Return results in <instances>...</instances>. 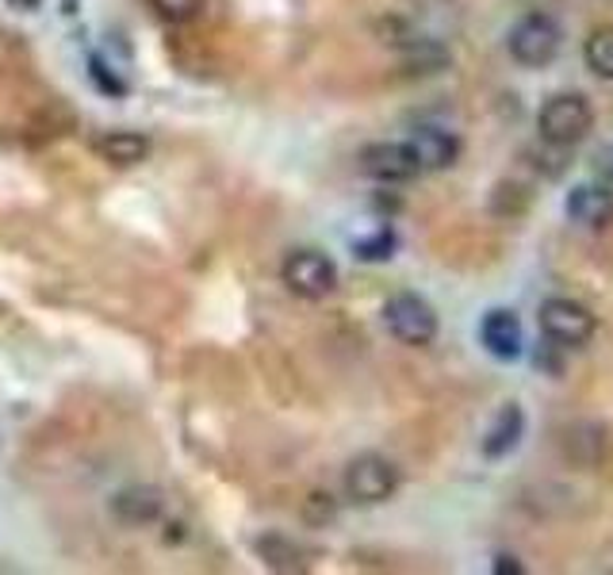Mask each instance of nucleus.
I'll return each instance as SVG.
<instances>
[{
  "label": "nucleus",
  "mask_w": 613,
  "mask_h": 575,
  "mask_svg": "<svg viewBox=\"0 0 613 575\" xmlns=\"http://www.w3.org/2000/svg\"><path fill=\"white\" fill-rule=\"evenodd\" d=\"M384 327L387 334L399 345H415V350H426V345L438 342L441 319L433 311L430 299H422L418 291H395L384 304Z\"/></svg>",
  "instance_id": "1"
},
{
  "label": "nucleus",
  "mask_w": 613,
  "mask_h": 575,
  "mask_svg": "<svg viewBox=\"0 0 613 575\" xmlns=\"http://www.w3.org/2000/svg\"><path fill=\"white\" fill-rule=\"evenodd\" d=\"M594 127V108L583 93H556L540 104L537 111V131L545 142L552 146H576L591 135Z\"/></svg>",
  "instance_id": "2"
},
{
  "label": "nucleus",
  "mask_w": 613,
  "mask_h": 575,
  "mask_svg": "<svg viewBox=\"0 0 613 575\" xmlns=\"http://www.w3.org/2000/svg\"><path fill=\"white\" fill-rule=\"evenodd\" d=\"M537 322H540V334L552 345H560V350H583L599 334V319H594L591 307H583L579 299H568V296L545 299Z\"/></svg>",
  "instance_id": "3"
},
{
  "label": "nucleus",
  "mask_w": 613,
  "mask_h": 575,
  "mask_svg": "<svg viewBox=\"0 0 613 575\" xmlns=\"http://www.w3.org/2000/svg\"><path fill=\"white\" fill-rule=\"evenodd\" d=\"M506 46H510V58L518 62V66L545 70V66H552L556 54H560L563 31H560V23H556L552 15L529 12V15H521V20L510 28V35H506Z\"/></svg>",
  "instance_id": "4"
},
{
  "label": "nucleus",
  "mask_w": 613,
  "mask_h": 575,
  "mask_svg": "<svg viewBox=\"0 0 613 575\" xmlns=\"http://www.w3.org/2000/svg\"><path fill=\"white\" fill-rule=\"evenodd\" d=\"M345 499L357 507H380L399 491V468L391 465L380 452H361L345 465L342 476Z\"/></svg>",
  "instance_id": "5"
},
{
  "label": "nucleus",
  "mask_w": 613,
  "mask_h": 575,
  "mask_svg": "<svg viewBox=\"0 0 613 575\" xmlns=\"http://www.w3.org/2000/svg\"><path fill=\"white\" fill-rule=\"evenodd\" d=\"M280 280L300 299H326L337 288V265L322 249H292L280 265Z\"/></svg>",
  "instance_id": "6"
},
{
  "label": "nucleus",
  "mask_w": 613,
  "mask_h": 575,
  "mask_svg": "<svg viewBox=\"0 0 613 575\" xmlns=\"http://www.w3.org/2000/svg\"><path fill=\"white\" fill-rule=\"evenodd\" d=\"M361 173L373 177L380 184H407L422 173V161H418L415 146L407 142H368L361 150Z\"/></svg>",
  "instance_id": "7"
},
{
  "label": "nucleus",
  "mask_w": 613,
  "mask_h": 575,
  "mask_svg": "<svg viewBox=\"0 0 613 575\" xmlns=\"http://www.w3.org/2000/svg\"><path fill=\"white\" fill-rule=\"evenodd\" d=\"M480 342L495 361H518L521 350H526V330H521L518 315L506 311V307H495V311L483 315Z\"/></svg>",
  "instance_id": "8"
},
{
  "label": "nucleus",
  "mask_w": 613,
  "mask_h": 575,
  "mask_svg": "<svg viewBox=\"0 0 613 575\" xmlns=\"http://www.w3.org/2000/svg\"><path fill=\"white\" fill-rule=\"evenodd\" d=\"M563 212H568L571 223L587 226V231H599V226H606L613 219V192L606 184H576V189L568 192V200H563Z\"/></svg>",
  "instance_id": "9"
},
{
  "label": "nucleus",
  "mask_w": 613,
  "mask_h": 575,
  "mask_svg": "<svg viewBox=\"0 0 613 575\" xmlns=\"http://www.w3.org/2000/svg\"><path fill=\"white\" fill-rule=\"evenodd\" d=\"M521 434H526V411L518 407V403H503L495 415V423L487 426V434H483L480 449L487 460H503L510 457L514 449H518Z\"/></svg>",
  "instance_id": "10"
},
{
  "label": "nucleus",
  "mask_w": 613,
  "mask_h": 575,
  "mask_svg": "<svg viewBox=\"0 0 613 575\" xmlns=\"http://www.w3.org/2000/svg\"><path fill=\"white\" fill-rule=\"evenodd\" d=\"M418 161H422V173H441V169H453L460 158V139L445 127H418L410 135Z\"/></svg>",
  "instance_id": "11"
},
{
  "label": "nucleus",
  "mask_w": 613,
  "mask_h": 575,
  "mask_svg": "<svg viewBox=\"0 0 613 575\" xmlns=\"http://www.w3.org/2000/svg\"><path fill=\"white\" fill-rule=\"evenodd\" d=\"M161 510H165V496L158 488H123L111 499V514L127 525H147L161 518Z\"/></svg>",
  "instance_id": "12"
},
{
  "label": "nucleus",
  "mask_w": 613,
  "mask_h": 575,
  "mask_svg": "<svg viewBox=\"0 0 613 575\" xmlns=\"http://www.w3.org/2000/svg\"><path fill=\"white\" fill-rule=\"evenodd\" d=\"M96 150L116 169H131L150 158V139L142 131H108L96 139Z\"/></svg>",
  "instance_id": "13"
},
{
  "label": "nucleus",
  "mask_w": 613,
  "mask_h": 575,
  "mask_svg": "<svg viewBox=\"0 0 613 575\" xmlns=\"http://www.w3.org/2000/svg\"><path fill=\"white\" fill-rule=\"evenodd\" d=\"M583 62L594 77L613 81V23H602V28H594L591 35H587Z\"/></svg>",
  "instance_id": "14"
},
{
  "label": "nucleus",
  "mask_w": 613,
  "mask_h": 575,
  "mask_svg": "<svg viewBox=\"0 0 613 575\" xmlns=\"http://www.w3.org/2000/svg\"><path fill=\"white\" fill-rule=\"evenodd\" d=\"M395 246H399V238H395L391 226H376V234L353 242V249H357L361 262H387V257L395 254Z\"/></svg>",
  "instance_id": "15"
},
{
  "label": "nucleus",
  "mask_w": 613,
  "mask_h": 575,
  "mask_svg": "<svg viewBox=\"0 0 613 575\" xmlns=\"http://www.w3.org/2000/svg\"><path fill=\"white\" fill-rule=\"evenodd\" d=\"M153 12L169 23H192L200 12H204V0H150Z\"/></svg>",
  "instance_id": "16"
},
{
  "label": "nucleus",
  "mask_w": 613,
  "mask_h": 575,
  "mask_svg": "<svg viewBox=\"0 0 613 575\" xmlns=\"http://www.w3.org/2000/svg\"><path fill=\"white\" fill-rule=\"evenodd\" d=\"M495 572L503 575V572H514V575H521L526 568H521L518 561H514V556H495Z\"/></svg>",
  "instance_id": "17"
}]
</instances>
